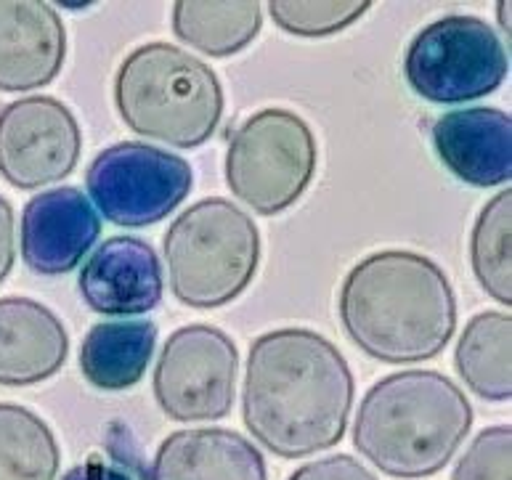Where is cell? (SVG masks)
<instances>
[{"label":"cell","instance_id":"1","mask_svg":"<svg viewBox=\"0 0 512 480\" xmlns=\"http://www.w3.org/2000/svg\"><path fill=\"white\" fill-rule=\"evenodd\" d=\"M353 374L343 353L311 329H276L250 348L242 412L268 451L298 459L345 435Z\"/></svg>","mask_w":512,"mask_h":480},{"label":"cell","instance_id":"2","mask_svg":"<svg viewBox=\"0 0 512 480\" xmlns=\"http://www.w3.org/2000/svg\"><path fill=\"white\" fill-rule=\"evenodd\" d=\"M337 308L353 343L385 364L436 359L457 329V298L444 268L406 250L375 252L353 266Z\"/></svg>","mask_w":512,"mask_h":480},{"label":"cell","instance_id":"3","mask_svg":"<svg viewBox=\"0 0 512 480\" xmlns=\"http://www.w3.org/2000/svg\"><path fill=\"white\" fill-rule=\"evenodd\" d=\"M470 425L473 406L449 377L412 369L364 396L353 446L393 478H428L449 465Z\"/></svg>","mask_w":512,"mask_h":480},{"label":"cell","instance_id":"4","mask_svg":"<svg viewBox=\"0 0 512 480\" xmlns=\"http://www.w3.org/2000/svg\"><path fill=\"white\" fill-rule=\"evenodd\" d=\"M120 117L133 133L192 149L223 117V88L205 61L170 43L138 46L115 80Z\"/></svg>","mask_w":512,"mask_h":480},{"label":"cell","instance_id":"5","mask_svg":"<svg viewBox=\"0 0 512 480\" xmlns=\"http://www.w3.org/2000/svg\"><path fill=\"white\" fill-rule=\"evenodd\" d=\"M165 260L176 300L192 308H218L253 282L260 260L258 226L226 199H205L173 221Z\"/></svg>","mask_w":512,"mask_h":480},{"label":"cell","instance_id":"6","mask_svg":"<svg viewBox=\"0 0 512 480\" xmlns=\"http://www.w3.org/2000/svg\"><path fill=\"white\" fill-rule=\"evenodd\" d=\"M316 160V138L303 117L287 109H260L231 138L226 183L255 213H284L308 189Z\"/></svg>","mask_w":512,"mask_h":480},{"label":"cell","instance_id":"7","mask_svg":"<svg viewBox=\"0 0 512 480\" xmlns=\"http://www.w3.org/2000/svg\"><path fill=\"white\" fill-rule=\"evenodd\" d=\"M510 59L494 27L478 16H444L412 40L404 75L412 91L433 104H462L505 83Z\"/></svg>","mask_w":512,"mask_h":480},{"label":"cell","instance_id":"8","mask_svg":"<svg viewBox=\"0 0 512 480\" xmlns=\"http://www.w3.org/2000/svg\"><path fill=\"white\" fill-rule=\"evenodd\" d=\"M192 168L184 157L141 141L104 149L85 173L88 194L115 226H149L176 210L192 191Z\"/></svg>","mask_w":512,"mask_h":480},{"label":"cell","instance_id":"9","mask_svg":"<svg viewBox=\"0 0 512 480\" xmlns=\"http://www.w3.org/2000/svg\"><path fill=\"white\" fill-rule=\"evenodd\" d=\"M239 351L226 332L192 324L173 332L154 366V396L170 420L213 422L234 406Z\"/></svg>","mask_w":512,"mask_h":480},{"label":"cell","instance_id":"10","mask_svg":"<svg viewBox=\"0 0 512 480\" xmlns=\"http://www.w3.org/2000/svg\"><path fill=\"white\" fill-rule=\"evenodd\" d=\"M83 133L59 99L27 96L0 112V176L16 189H40L75 170Z\"/></svg>","mask_w":512,"mask_h":480},{"label":"cell","instance_id":"11","mask_svg":"<svg viewBox=\"0 0 512 480\" xmlns=\"http://www.w3.org/2000/svg\"><path fill=\"white\" fill-rule=\"evenodd\" d=\"M101 234V218L80 189L43 191L22 213V258L43 276L69 274Z\"/></svg>","mask_w":512,"mask_h":480},{"label":"cell","instance_id":"12","mask_svg":"<svg viewBox=\"0 0 512 480\" xmlns=\"http://www.w3.org/2000/svg\"><path fill=\"white\" fill-rule=\"evenodd\" d=\"M67 56V32L54 6L0 0V91H35L54 83Z\"/></svg>","mask_w":512,"mask_h":480},{"label":"cell","instance_id":"13","mask_svg":"<svg viewBox=\"0 0 512 480\" xmlns=\"http://www.w3.org/2000/svg\"><path fill=\"white\" fill-rule=\"evenodd\" d=\"M80 295L96 313L136 316L162 300V266L152 244L112 237L93 252L80 274Z\"/></svg>","mask_w":512,"mask_h":480},{"label":"cell","instance_id":"14","mask_svg":"<svg viewBox=\"0 0 512 480\" xmlns=\"http://www.w3.org/2000/svg\"><path fill=\"white\" fill-rule=\"evenodd\" d=\"M433 144L441 162L459 181L481 189L510 183L512 120L502 109L446 112L433 125Z\"/></svg>","mask_w":512,"mask_h":480},{"label":"cell","instance_id":"15","mask_svg":"<svg viewBox=\"0 0 512 480\" xmlns=\"http://www.w3.org/2000/svg\"><path fill=\"white\" fill-rule=\"evenodd\" d=\"M67 353V329L51 308L30 298L0 300V385L24 388L48 380Z\"/></svg>","mask_w":512,"mask_h":480},{"label":"cell","instance_id":"16","mask_svg":"<svg viewBox=\"0 0 512 480\" xmlns=\"http://www.w3.org/2000/svg\"><path fill=\"white\" fill-rule=\"evenodd\" d=\"M152 480H268L263 454L223 427L181 430L162 441Z\"/></svg>","mask_w":512,"mask_h":480},{"label":"cell","instance_id":"17","mask_svg":"<svg viewBox=\"0 0 512 480\" xmlns=\"http://www.w3.org/2000/svg\"><path fill=\"white\" fill-rule=\"evenodd\" d=\"M154 345L152 321H104L80 345V372L99 390L133 388L152 361Z\"/></svg>","mask_w":512,"mask_h":480},{"label":"cell","instance_id":"18","mask_svg":"<svg viewBox=\"0 0 512 480\" xmlns=\"http://www.w3.org/2000/svg\"><path fill=\"white\" fill-rule=\"evenodd\" d=\"M510 313L486 311L470 319L457 345V372L475 396L510 401Z\"/></svg>","mask_w":512,"mask_h":480},{"label":"cell","instance_id":"19","mask_svg":"<svg viewBox=\"0 0 512 480\" xmlns=\"http://www.w3.org/2000/svg\"><path fill=\"white\" fill-rule=\"evenodd\" d=\"M260 3H199L181 0L173 6V30L184 43L207 56H231L250 46L260 32Z\"/></svg>","mask_w":512,"mask_h":480},{"label":"cell","instance_id":"20","mask_svg":"<svg viewBox=\"0 0 512 480\" xmlns=\"http://www.w3.org/2000/svg\"><path fill=\"white\" fill-rule=\"evenodd\" d=\"M59 443L38 414L0 404V480H56Z\"/></svg>","mask_w":512,"mask_h":480},{"label":"cell","instance_id":"21","mask_svg":"<svg viewBox=\"0 0 512 480\" xmlns=\"http://www.w3.org/2000/svg\"><path fill=\"white\" fill-rule=\"evenodd\" d=\"M510 226H512V191H499L489 205L483 207L475 221L470 239V260L478 282L497 303H512L510 274Z\"/></svg>","mask_w":512,"mask_h":480},{"label":"cell","instance_id":"22","mask_svg":"<svg viewBox=\"0 0 512 480\" xmlns=\"http://www.w3.org/2000/svg\"><path fill=\"white\" fill-rule=\"evenodd\" d=\"M369 0H271L268 11L284 32L321 38L335 35L367 14Z\"/></svg>","mask_w":512,"mask_h":480},{"label":"cell","instance_id":"23","mask_svg":"<svg viewBox=\"0 0 512 480\" xmlns=\"http://www.w3.org/2000/svg\"><path fill=\"white\" fill-rule=\"evenodd\" d=\"M510 425L483 430L454 467V480H510Z\"/></svg>","mask_w":512,"mask_h":480},{"label":"cell","instance_id":"24","mask_svg":"<svg viewBox=\"0 0 512 480\" xmlns=\"http://www.w3.org/2000/svg\"><path fill=\"white\" fill-rule=\"evenodd\" d=\"M290 480H377L367 467L359 465L353 457L337 454V457L319 459L311 465L300 467L290 475Z\"/></svg>","mask_w":512,"mask_h":480},{"label":"cell","instance_id":"25","mask_svg":"<svg viewBox=\"0 0 512 480\" xmlns=\"http://www.w3.org/2000/svg\"><path fill=\"white\" fill-rule=\"evenodd\" d=\"M16 223H14V207L8 205L6 197H0V284L11 274L16 258Z\"/></svg>","mask_w":512,"mask_h":480},{"label":"cell","instance_id":"26","mask_svg":"<svg viewBox=\"0 0 512 480\" xmlns=\"http://www.w3.org/2000/svg\"><path fill=\"white\" fill-rule=\"evenodd\" d=\"M62 480H133L128 473L117 470V467L101 465V462H88L75 470H69Z\"/></svg>","mask_w":512,"mask_h":480}]
</instances>
